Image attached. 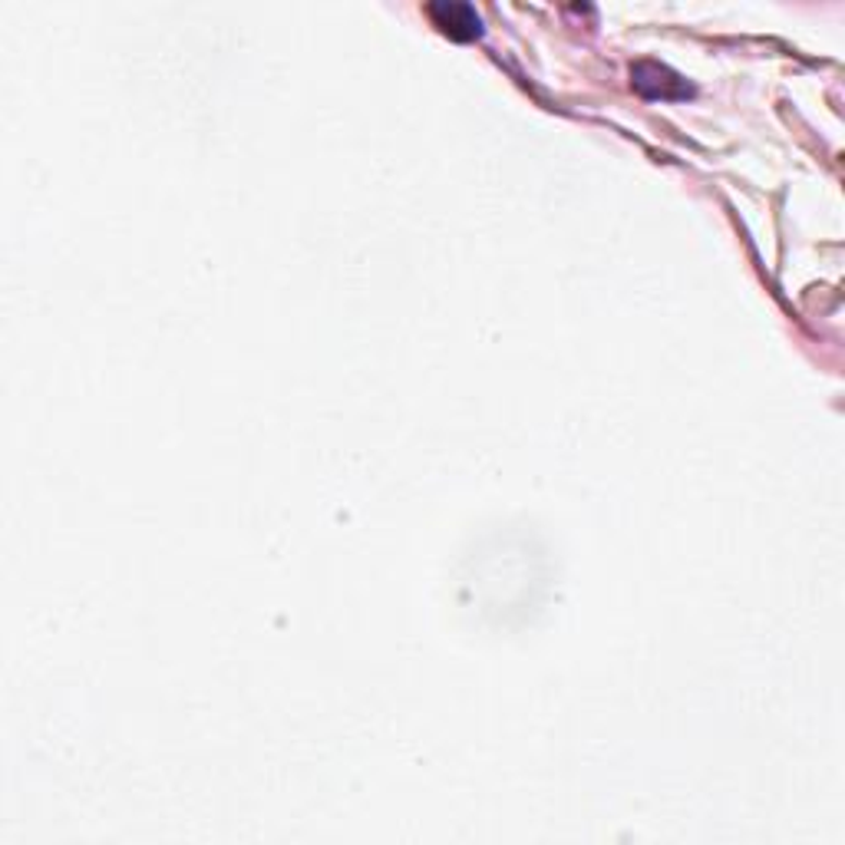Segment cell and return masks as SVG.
I'll list each match as a JSON object with an SVG mask.
<instances>
[{
  "instance_id": "obj_1",
  "label": "cell",
  "mask_w": 845,
  "mask_h": 845,
  "mask_svg": "<svg viewBox=\"0 0 845 845\" xmlns=\"http://www.w3.org/2000/svg\"><path fill=\"white\" fill-rule=\"evenodd\" d=\"M426 14L452 40H472V37L482 34V21H479V14L469 4H433Z\"/></svg>"
}]
</instances>
